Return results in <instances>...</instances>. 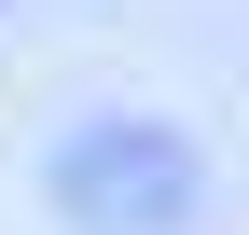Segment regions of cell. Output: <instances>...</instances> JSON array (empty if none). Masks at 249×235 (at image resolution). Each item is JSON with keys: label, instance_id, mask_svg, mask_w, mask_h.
I'll list each match as a JSON object with an SVG mask.
<instances>
[{"label": "cell", "instance_id": "6da1fadb", "mask_svg": "<svg viewBox=\"0 0 249 235\" xmlns=\"http://www.w3.org/2000/svg\"><path fill=\"white\" fill-rule=\"evenodd\" d=\"M42 194L70 235H180L208 208V152L180 125H152V111H97V125H70L42 152Z\"/></svg>", "mask_w": 249, "mask_h": 235}]
</instances>
